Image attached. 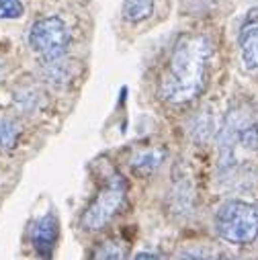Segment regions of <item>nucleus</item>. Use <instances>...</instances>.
<instances>
[{
    "label": "nucleus",
    "instance_id": "nucleus-1",
    "mask_svg": "<svg viewBox=\"0 0 258 260\" xmlns=\"http://www.w3.org/2000/svg\"><path fill=\"white\" fill-rule=\"evenodd\" d=\"M213 45L201 33H184L176 39L160 76V94L172 105L195 101L207 84Z\"/></svg>",
    "mask_w": 258,
    "mask_h": 260
},
{
    "label": "nucleus",
    "instance_id": "nucleus-2",
    "mask_svg": "<svg viewBox=\"0 0 258 260\" xmlns=\"http://www.w3.org/2000/svg\"><path fill=\"white\" fill-rule=\"evenodd\" d=\"M217 234L232 244H250L258 236V209L252 203L225 201L215 217Z\"/></svg>",
    "mask_w": 258,
    "mask_h": 260
},
{
    "label": "nucleus",
    "instance_id": "nucleus-3",
    "mask_svg": "<svg viewBox=\"0 0 258 260\" xmlns=\"http://www.w3.org/2000/svg\"><path fill=\"white\" fill-rule=\"evenodd\" d=\"M123 201H125V182L121 176H111L101 186V190L94 194L90 205L84 209L82 219H80L82 228L88 232L105 228L117 215Z\"/></svg>",
    "mask_w": 258,
    "mask_h": 260
},
{
    "label": "nucleus",
    "instance_id": "nucleus-4",
    "mask_svg": "<svg viewBox=\"0 0 258 260\" xmlns=\"http://www.w3.org/2000/svg\"><path fill=\"white\" fill-rule=\"evenodd\" d=\"M29 43L43 59L55 61L68 49L70 31L59 17H45V19H39L31 27Z\"/></svg>",
    "mask_w": 258,
    "mask_h": 260
},
{
    "label": "nucleus",
    "instance_id": "nucleus-5",
    "mask_svg": "<svg viewBox=\"0 0 258 260\" xmlns=\"http://www.w3.org/2000/svg\"><path fill=\"white\" fill-rule=\"evenodd\" d=\"M31 238H33L35 250H37L43 258H47V256L51 254L53 246H55V240H57V221H55V217H53V215H43V217L35 223Z\"/></svg>",
    "mask_w": 258,
    "mask_h": 260
},
{
    "label": "nucleus",
    "instance_id": "nucleus-6",
    "mask_svg": "<svg viewBox=\"0 0 258 260\" xmlns=\"http://www.w3.org/2000/svg\"><path fill=\"white\" fill-rule=\"evenodd\" d=\"M123 19L132 25H138L152 17L154 13V0H123L121 7Z\"/></svg>",
    "mask_w": 258,
    "mask_h": 260
},
{
    "label": "nucleus",
    "instance_id": "nucleus-7",
    "mask_svg": "<svg viewBox=\"0 0 258 260\" xmlns=\"http://www.w3.org/2000/svg\"><path fill=\"white\" fill-rule=\"evenodd\" d=\"M240 49H242L244 66L250 70H256L258 68V27H252L242 35Z\"/></svg>",
    "mask_w": 258,
    "mask_h": 260
},
{
    "label": "nucleus",
    "instance_id": "nucleus-8",
    "mask_svg": "<svg viewBox=\"0 0 258 260\" xmlns=\"http://www.w3.org/2000/svg\"><path fill=\"white\" fill-rule=\"evenodd\" d=\"M92 260H127V248L119 240H103L94 246Z\"/></svg>",
    "mask_w": 258,
    "mask_h": 260
},
{
    "label": "nucleus",
    "instance_id": "nucleus-9",
    "mask_svg": "<svg viewBox=\"0 0 258 260\" xmlns=\"http://www.w3.org/2000/svg\"><path fill=\"white\" fill-rule=\"evenodd\" d=\"M19 138V125L7 117H0V148H13Z\"/></svg>",
    "mask_w": 258,
    "mask_h": 260
},
{
    "label": "nucleus",
    "instance_id": "nucleus-10",
    "mask_svg": "<svg viewBox=\"0 0 258 260\" xmlns=\"http://www.w3.org/2000/svg\"><path fill=\"white\" fill-rule=\"evenodd\" d=\"M25 13L21 0H0V19H19Z\"/></svg>",
    "mask_w": 258,
    "mask_h": 260
},
{
    "label": "nucleus",
    "instance_id": "nucleus-11",
    "mask_svg": "<svg viewBox=\"0 0 258 260\" xmlns=\"http://www.w3.org/2000/svg\"><path fill=\"white\" fill-rule=\"evenodd\" d=\"M136 260H162V258L156 256V254H152V252H142V254L136 256Z\"/></svg>",
    "mask_w": 258,
    "mask_h": 260
},
{
    "label": "nucleus",
    "instance_id": "nucleus-12",
    "mask_svg": "<svg viewBox=\"0 0 258 260\" xmlns=\"http://www.w3.org/2000/svg\"><path fill=\"white\" fill-rule=\"evenodd\" d=\"M182 260H203V258H197V256H184Z\"/></svg>",
    "mask_w": 258,
    "mask_h": 260
},
{
    "label": "nucleus",
    "instance_id": "nucleus-13",
    "mask_svg": "<svg viewBox=\"0 0 258 260\" xmlns=\"http://www.w3.org/2000/svg\"><path fill=\"white\" fill-rule=\"evenodd\" d=\"M219 260H230V258H228V256H221V258H219Z\"/></svg>",
    "mask_w": 258,
    "mask_h": 260
}]
</instances>
